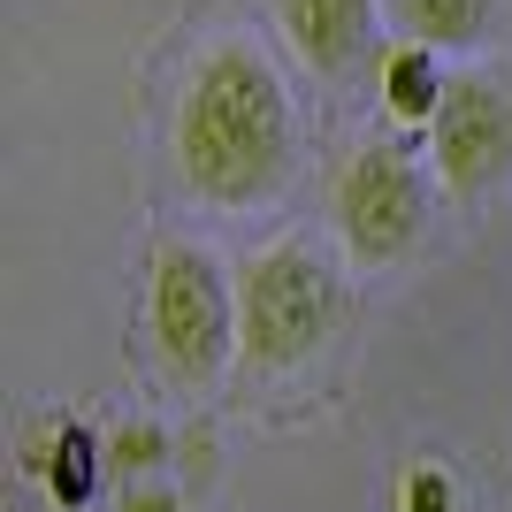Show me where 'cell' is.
Returning <instances> with one entry per match:
<instances>
[{
  "instance_id": "1",
  "label": "cell",
  "mask_w": 512,
  "mask_h": 512,
  "mask_svg": "<svg viewBox=\"0 0 512 512\" xmlns=\"http://www.w3.org/2000/svg\"><path fill=\"white\" fill-rule=\"evenodd\" d=\"M291 92L268 69V54L245 39H222L192 69L176 107V161L207 207H268L291 184Z\"/></svg>"
},
{
  "instance_id": "2",
  "label": "cell",
  "mask_w": 512,
  "mask_h": 512,
  "mask_svg": "<svg viewBox=\"0 0 512 512\" xmlns=\"http://www.w3.org/2000/svg\"><path fill=\"white\" fill-rule=\"evenodd\" d=\"M237 314H245V360H253L260 375L306 367L321 344H329L337 314H344L337 268H329L306 237L268 245V253L245 268V299H237Z\"/></svg>"
},
{
  "instance_id": "3",
  "label": "cell",
  "mask_w": 512,
  "mask_h": 512,
  "mask_svg": "<svg viewBox=\"0 0 512 512\" xmlns=\"http://www.w3.org/2000/svg\"><path fill=\"white\" fill-rule=\"evenodd\" d=\"M153 344L184 390H207L245 352V314L207 245H169L153 260Z\"/></svg>"
},
{
  "instance_id": "4",
  "label": "cell",
  "mask_w": 512,
  "mask_h": 512,
  "mask_svg": "<svg viewBox=\"0 0 512 512\" xmlns=\"http://www.w3.org/2000/svg\"><path fill=\"white\" fill-rule=\"evenodd\" d=\"M329 222H337L344 253L360 268H390L421 245V222H428V184L406 153L390 146H360L352 161L337 169L329 184Z\"/></svg>"
},
{
  "instance_id": "5",
  "label": "cell",
  "mask_w": 512,
  "mask_h": 512,
  "mask_svg": "<svg viewBox=\"0 0 512 512\" xmlns=\"http://www.w3.org/2000/svg\"><path fill=\"white\" fill-rule=\"evenodd\" d=\"M436 176L451 199H490L512 176V100L482 77H459L436 107Z\"/></svg>"
},
{
  "instance_id": "6",
  "label": "cell",
  "mask_w": 512,
  "mask_h": 512,
  "mask_svg": "<svg viewBox=\"0 0 512 512\" xmlns=\"http://www.w3.org/2000/svg\"><path fill=\"white\" fill-rule=\"evenodd\" d=\"M276 16L306 54V69H321V77L360 69L375 46V0H276Z\"/></svg>"
},
{
  "instance_id": "7",
  "label": "cell",
  "mask_w": 512,
  "mask_h": 512,
  "mask_svg": "<svg viewBox=\"0 0 512 512\" xmlns=\"http://www.w3.org/2000/svg\"><path fill=\"white\" fill-rule=\"evenodd\" d=\"M497 0H390V23L406 31L413 46H474L482 39V23H490Z\"/></svg>"
},
{
  "instance_id": "8",
  "label": "cell",
  "mask_w": 512,
  "mask_h": 512,
  "mask_svg": "<svg viewBox=\"0 0 512 512\" xmlns=\"http://www.w3.org/2000/svg\"><path fill=\"white\" fill-rule=\"evenodd\" d=\"M444 77H436V54L428 46H398L383 69V107L398 123H436V107H444Z\"/></svg>"
},
{
  "instance_id": "9",
  "label": "cell",
  "mask_w": 512,
  "mask_h": 512,
  "mask_svg": "<svg viewBox=\"0 0 512 512\" xmlns=\"http://www.w3.org/2000/svg\"><path fill=\"white\" fill-rule=\"evenodd\" d=\"M46 482H54L62 505H85V497H92V436H85V428H62V451H54Z\"/></svg>"
},
{
  "instance_id": "10",
  "label": "cell",
  "mask_w": 512,
  "mask_h": 512,
  "mask_svg": "<svg viewBox=\"0 0 512 512\" xmlns=\"http://www.w3.org/2000/svg\"><path fill=\"white\" fill-rule=\"evenodd\" d=\"M406 512H451V482L436 467H413L406 474Z\"/></svg>"
}]
</instances>
